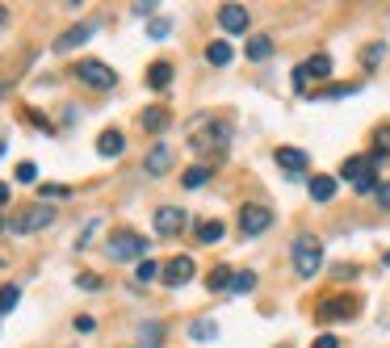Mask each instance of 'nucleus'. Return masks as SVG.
Returning a JSON list of instances; mask_svg holds the SVG:
<instances>
[{
    "label": "nucleus",
    "instance_id": "1",
    "mask_svg": "<svg viewBox=\"0 0 390 348\" xmlns=\"http://www.w3.org/2000/svg\"><path fill=\"white\" fill-rule=\"evenodd\" d=\"M189 147H193L197 155H227V147H231L227 126L214 122V118H197V122H193V139H189Z\"/></svg>",
    "mask_w": 390,
    "mask_h": 348
},
{
    "label": "nucleus",
    "instance_id": "2",
    "mask_svg": "<svg viewBox=\"0 0 390 348\" xmlns=\"http://www.w3.org/2000/svg\"><path fill=\"white\" fill-rule=\"evenodd\" d=\"M319 269H323V239L298 235V239H294V273H298V277H315Z\"/></svg>",
    "mask_w": 390,
    "mask_h": 348
},
{
    "label": "nucleus",
    "instance_id": "3",
    "mask_svg": "<svg viewBox=\"0 0 390 348\" xmlns=\"http://www.w3.org/2000/svg\"><path fill=\"white\" fill-rule=\"evenodd\" d=\"M50 223H55V206H21V210L8 218V231H13V235H34V231L50 227Z\"/></svg>",
    "mask_w": 390,
    "mask_h": 348
},
{
    "label": "nucleus",
    "instance_id": "4",
    "mask_svg": "<svg viewBox=\"0 0 390 348\" xmlns=\"http://www.w3.org/2000/svg\"><path fill=\"white\" fill-rule=\"evenodd\" d=\"M374 155H353V160H344V168H340V176L349 181V185H357V193H374L378 189V176H374Z\"/></svg>",
    "mask_w": 390,
    "mask_h": 348
},
{
    "label": "nucleus",
    "instance_id": "5",
    "mask_svg": "<svg viewBox=\"0 0 390 348\" xmlns=\"http://www.w3.org/2000/svg\"><path fill=\"white\" fill-rule=\"evenodd\" d=\"M105 252H109V260H139V256H147V239L134 235V231H122V235L109 239Z\"/></svg>",
    "mask_w": 390,
    "mask_h": 348
},
{
    "label": "nucleus",
    "instance_id": "6",
    "mask_svg": "<svg viewBox=\"0 0 390 348\" xmlns=\"http://www.w3.org/2000/svg\"><path fill=\"white\" fill-rule=\"evenodd\" d=\"M328 76H332V59H328V55H311L307 63H298V67H294V88H298V92H307V84H311V80H328Z\"/></svg>",
    "mask_w": 390,
    "mask_h": 348
},
{
    "label": "nucleus",
    "instance_id": "7",
    "mask_svg": "<svg viewBox=\"0 0 390 348\" xmlns=\"http://www.w3.org/2000/svg\"><path fill=\"white\" fill-rule=\"evenodd\" d=\"M76 76H80L88 88H113V84H118V71H109L101 59H84V63H76Z\"/></svg>",
    "mask_w": 390,
    "mask_h": 348
},
{
    "label": "nucleus",
    "instance_id": "8",
    "mask_svg": "<svg viewBox=\"0 0 390 348\" xmlns=\"http://www.w3.org/2000/svg\"><path fill=\"white\" fill-rule=\"evenodd\" d=\"M269 227H273V210H269V206H244V210H239V231H244L248 239L265 235Z\"/></svg>",
    "mask_w": 390,
    "mask_h": 348
},
{
    "label": "nucleus",
    "instance_id": "9",
    "mask_svg": "<svg viewBox=\"0 0 390 348\" xmlns=\"http://www.w3.org/2000/svg\"><path fill=\"white\" fill-rule=\"evenodd\" d=\"M185 223H189V218H185V210H181V206H160V210H155V231H160L164 239L181 235V231H185Z\"/></svg>",
    "mask_w": 390,
    "mask_h": 348
},
{
    "label": "nucleus",
    "instance_id": "10",
    "mask_svg": "<svg viewBox=\"0 0 390 348\" xmlns=\"http://www.w3.org/2000/svg\"><path fill=\"white\" fill-rule=\"evenodd\" d=\"M248 21H252V17H248L244 4H223V8H218V25H223V34H244Z\"/></svg>",
    "mask_w": 390,
    "mask_h": 348
},
{
    "label": "nucleus",
    "instance_id": "11",
    "mask_svg": "<svg viewBox=\"0 0 390 348\" xmlns=\"http://www.w3.org/2000/svg\"><path fill=\"white\" fill-rule=\"evenodd\" d=\"M277 164L286 168L290 181H302L307 176V151H298V147H277Z\"/></svg>",
    "mask_w": 390,
    "mask_h": 348
},
{
    "label": "nucleus",
    "instance_id": "12",
    "mask_svg": "<svg viewBox=\"0 0 390 348\" xmlns=\"http://www.w3.org/2000/svg\"><path fill=\"white\" fill-rule=\"evenodd\" d=\"M160 277H164V286H172V290H176V286L193 281V260H189V256H172V260L164 265V273H160Z\"/></svg>",
    "mask_w": 390,
    "mask_h": 348
},
{
    "label": "nucleus",
    "instance_id": "13",
    "mask_svg": "<svg viewBox=\"0 0 390 348\" xmlns=\"http://www.w3.org/2000/svg\"><path fill=\"white\" fill-rule=\"evenodd\" d=\"M143 168H147L151 176H160V172H168V168H172V147H164V143H155V147L147 151V160H143Z\"/></svg>",
    "mask_w": 390,
    "mask_h": 348
},
{
    "label": "nucleus",
    "instance_id": "14",
    "mask_svg": "<svg viewBox=\"0 0 390 348\" xmlns=\"http://www.w3.org/2000/svg\"><path fill=\"white\" fill-rule=\"evenodd\" d=\"M328 323H340V319H353L357 315V302L353 298H332V302H323V311H319Z\"/></svg>",
    "mask_w": 390,
    "mask_h": 348
},
{
    "label": "nucleus",
    "instance_id": "15",
    "mask_svg": "<svg viewBox=\"0 0 390 348\" xmlns=\"http://www.w3.org/2000/svg\"><path fill=\"white\" fill-rule=\"evenodd\" d=\"M92 29H97V25H71L63 38H55V50H71V46L88 42V38H92Z\"/></svg>",
    "mask_w": 390,
    "mask_h": 348
},
{
    "label": "nucleus",
    "instance_id": "16",
    "mask_svg": "<svg viewBox=\"0 0 390 348\" xmlns=\"http://www.w3.org/2000/svg\"><path fill=\"white\" fill-rule=\"evenodd\" d=\"M97 151H101V155H122V151H126V139H122V130H105V134L97 139Z\"/></svg>",
    "mask_w": 390,
    "mask_h": 348
},
{
    "label": "nucleus",
    "instance_id": "17",
    "mask_svg": "<svg viewBox=\"0 0 390 348\" xmlns=\"http://www.w3.org/2000/svg\"><path fill=\"white\" fill-rule=\"evenodd\" d=\"M206 63L227 67V63H231V42H227V38H223V42H210V46H206Z\"/></svg>",
    "mask_w": 390,
    "mask_h": 348
},
{
    "label": "nucleus",
    "instance_id": "18",
    "mask_svg": "<svg viewBox=\"0 0 390 348\" xmlns=\"http://www.w3.org/2000/svg\"><path fill=\"white\" fill-rule=\"evenodd\" d=\"M147 84L151 88H168L172 84V63H151L147 67Z\"/></svg>",
    "mask_w": 390,
    "mask_h": 348
},
{
    "label": "nucleus",
    "instance_id": "19",
    "mask_svg": "<svg viewBox=\"0 0 390 348\" xmlns=\"http://www.w3.org/2000/svg\"><path fill=\"white\" fill-rule=\"evenodd\" d=\"M168 122H172V118H168V109H147V113H143V130H147V134L168 130Z\"/></svg>",
    "mask_w": 390,
    "mask_h": 348
},
{
    "label": "nucleus",
    "instance_id": "20",
    "mask_svg": "<svg viewBox=\"0 0 390 348\" xmlns=\"http://www.w3.org/2000/svg\"><path fill=\"white\" fill-rule=\"evenodd\" d=\"M336 193V176H311V197L315 202H332Z\"/></svg>",
    "mask_w": 390,
    "mask_h": 348
},
{
    "label": "nucleus",
    "instance_id": "21",
    "mask_svg": "<svg viewBox=\"0 0 390 348\" xmlns=\"http://www.w3.org/2000/svg\"><path fill=\"white\" fill-rule=\"evenodd\" d=\"M223 235H227V227H223L218 218H206V223H197V239H202V244H218Z\"/></svg>",
    "mask_w": 390,
    "mask_h": 348
},
{
    "label": "nucleus",
    "instance_id": "22",
    "mask_svg": "<svg viewBox=\"0 0 390 348\" xmlns=\"http://www.w3.org/2000/svg\"><path fill=\"white\" fill-rule=\"evenodd\" d=\"M160 336H164L160 323H143V328H139V348H160V344H164Z\"/></svg>",
    "mask_w": 390,
    "mask_h": 348
},
{
    "label": "nucleus",
    "instance_id": "23",
    "mask_svg": "<svg viewBox=\"0 0 390 348\" xmlns=\"http://www.w3.org/2000/svg\"><path fill=\"white\" fill-rule=\"evenodd\" d=\"M206 181H210V168H206V164H193V168L181 176V185H185V189H202Z\"/></svg>",
    "mask_w": 390,
    "mask_h": 348
},
{
    "label": "nucleus",
    "instance_id": "24",
    "mask_svg": "<svg viewBox=\"0 0 390 348\" xmlns=\"http://www.w3.org/2000/svg\"><path fill=\"white\" fill-rule=\"evenodd\" d=\"M218 336V323L214 319H197V323H189V340H214Z\"/></svg>",
    "mask_w": 390,
    "mask_h": 348
},
{
    "label": "nucleus",
    "instance_id": "25",
    "mask_svg": "<svg viewBox=\"0 0 390 348\" xmlns=\"http://www.w3.org/2000/svg\"><path fill=\"white\" fill-rule=\"evenodd\" d=\"M273 55V42L269 38H248V59L252 63H260V59H269Z\"/></svg>",
    "mask_w": 390,
    "mask_h": 348
},
{
    "label": "nucleus",
    "instance_id": "26",
    "mask_svg": "<svg viewBox=\"0 0 390 348\" xmlns=\"http://www.w3.org/2000/svg\"><path fill=\"white\" fill-rule=\"evenodd\" d=\"M17 302H21V290L17 286H0V315H8Z\"/></svg>",
    "mask_w": 390,
    "mask_h": 348
},
{
    "label": "nucleus",
    "instance_id": "27",
    "mask_svg": "<svg viewBox=\"0 0 390 348\" xmlns=\"http://www.w3.org/2000/svg\"><path fill=\"white\" fill-rule=\"evenodd\" d=\"M160 273H164V265H155V260H139V273H134V277L147 286V281H155Z\"/></svg>",
    "mask_w": 390,
    "mask_h": 348
},
{
    "label": "nucleus",
    "instance_id": "28",
    "mask_svg": "<svg viewBox=\"0 0 390 348\" xmlns=\"http://www.w3.org/2000/svg\"><path fill=\"white\" fill-rule=\"evenodd\" d=\"M252 286H256V273H235V277H231V286H227V290H235V294H248V290H252Z\"/></svg>",
    "mask_w": 390,
    "mask_h": 348
},
{
    "label": "nucleus",
    "instance_id": "29",
    "mask_svg": "<svg viewBox=\"0 0 390 348\" xmlns=\"http://www.w3.org/2000/svg\"><path fill=\"white\" fill-rule=\"evenodd\" d=\"M353 92H357V84H332V88H323L319 97H323V101H336V97H353Z\"/></svg>",
    "mask_w": 390,
    "mask_h": 348
},
{
    "label": "nucleus",
    "instance_id": "30",
    "mask_svg": "<svg viewBox=\"0 0 390 348\" xmlns=\"http://www.w3.org/2000/svg\"><path fill=\"white\" fill-rule=\"evenodd\" d=\"M17 181H21V185H34V181H38V168H34L29 160H25V164H17Z\"/></svg>",
    "mask_w": 390,
    "mask_h": 348
},
{
    "label": "nucleus",
    "instance_id": "31",
    "mask_svg": "<svg viewBox=\"0 0 390 348\" xmlns=\"http://www.w3.org/2000/svg\"><path fill=\"white\" fill-rule=\"evenodd\" d=\"M231 286V269H214V277H210V290H227Z\"/></svg>",
    "mask_w": 390,
    "mask_h": 348
},
{
    "label": "nucleus",
    "instance_id": "32",
    "mask_svg": "<svg viewBox=\"0 0 390 348\" xmlns=\"http://www.w3.org/2000/svg\"><path fill=\"white\" fill-rule=\"evenodd\" d=\"M168 29H172V21H168V17H155V21H151V29H147V34H151V38H164V34H168Z\"/></svg>",
    "mask_w": 390,
    "mask_h": 348
},
{
    "label": "nucleus",
    "instance_id": "33",
    "mask_svg": "<svg viewBox=\"0 0 390 348\" xmlns=\"http://www.w3.org/2000/svg\"><path fill=\"white\" fill-rule=\"evenodd\" d=\"M71 189H63V185H42V197H67Z\"/></svg>",
    "mask_w": 390,
    "mask_h": 348
},
{
    "label": "nucleus",
    "instance_id": "34",
    "mask_svg": "<svg viewBox=\"0 0 390 348\" xmlns=\"http://www.w3.org/2000/svg\"><path fill=\"white\" fill-rule=\"evenodd\" d=\"M378 59H382V42H374V46H370V50H365V63H370V67H374V63H378Z\"/></svg>",
    "mask_w": 390,
    "mask_h": 348
},
{
    "label": "nucleus",
    "instance_id": "35",
    "mask_svg": "<svg viewBox=\"0 0 390 348\" xmlns=\"http://www.w3.org/2000/svg\"><path fill=\"white\" fill-rule=\"evenodd\" d=\"M311 348H340V340H336V336H319Z\"/></svg>",
    "mask_w": 390,
    "mask_h": 348
},
{
    "label": "nucleus",
    "instance_id": "36",
    "mask_svg": "<svg viewBox=\"0 0 390 348\" xmlns=\"http://www.w3.org/2000/svg\"><path fill=\"white\" fill-rule=\"evenodd\" d=\"M92 328H97V323H92L88 315H80V319H76V332H92Z\"/></svg>",
    "mask_w": 390,
    "mask_h": 348
},
{
    "label": "nucleus",
    "instance_id": "37",
    "mask_svg": "<svg viewBox=\"0 0 390 348\" xmlns=\"http://www.w3.org/2000/svg\"><path fill=\"white\" fill-rule=\"evenodd\" d=\"M378 197H382V206H386V210H390V181H386V185H382V189H378Z\"/></svg>",
    "mask_w": 390,
    "mask_h": 348
},
{
    "label": "nucleus",
    "instance_id": "38",
    "mask_svg": "<svg viewBox=\"0 0 390 348\" xmlns=\"http://www.w3.org/2000/svg\"><path fill=\"white\" fill-rule=\"evenodd\" d=\"M4 202H8V185H0V206H4Z\"/></svg>",
    "mask_w": 390,
    "mask_h": 348
},
{
    "label": "nucleus",
    "instance_id": "39",
    "mask_svg": "<svg viewBox=\"0 0 390 348\" xmlns=\"http://www.w3.org/2000/svg\"><path fill=\"white\" fill-rule=\"evenodd\" d=\"M4 21H8V13H4V8H0V25H4Z\"/></svg>",
    "mask_w": 390,
    "mask_h": 348
},
{
    "label": "nucleus",
    "instance_id": "40",
    "mask_svg": "<svg viewBox=\"0 0 390 348\" xmlns=\"http://www.w3.org/2000/svg\"><path fill=\"white\" fill-rule=\"evenodd\" d=\"M386 269H390V252H386Z\"/></svg>",
    "mask_w": 390,
    "mask_h": 348
},
{
    "label": "nucleus",
    "instance_id": "41",
    "mask_svg": "<svg viewBox=\"0 0 390 348\" xmlns=\"http://www.w3.org/2000/svg\"><path fill=\"white\" fill-rule=\"evenodd\" d=\"M0 231H4V218H0Z\"/></svg>",
    "mask_w": 390,
    "mask_h": 348
}]
</instances>
